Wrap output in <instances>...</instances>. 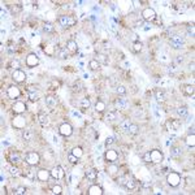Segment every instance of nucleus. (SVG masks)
<instances>
[{"mask_svg":"<svg viewBox=\"0 0 195 195\" xmlns=\"http://www.w3.org/2000/svg\"><path fill=\"white\" fill-rule=\"evenodd\" d=\"M95 60L100 65H107V64L109 63V57H108V55H105V53H96Z\"/></svg>","mask_w":195,"mask_h":195,"instance_id":"obj_24","label":"nucleus"},{"mask_svg":"<svg viewBox=\"0 0 195 195\" xmlns=\"http://www.w3.org/2000/svg\"><path fill=\"white\" fill-rule=\"evenodd\" d=\"M137 26H139V28L143 26V21H138V22H137Z\"/></svg>","mask_w":195,"mask_h":195,"instance_id":"obj_61","label":"nucleus"},{"mask_svg":"<svg viewBox=\"0 0 195 195\" xmlns=\"http://www.w3.org/2000/svg\"><path fill=\"white\" fill-rule=\"evenodd\" d=\"M89 66H90V69H91V70H98V69L100 68V64L98 63V61H96L95 59H92V60H90Z\"/></svg>","mask_w":195,"mask_h":195,"instance_id":"obj_47","label":"nucleus"},{"mask_svg":"<svg viewBox=\"0 0 195 195\" xmlns=\"http://www.w3.org/2000/svg\"><path fill=\"white\" fill-rule=\"evenodd\" d=\"M8 160L16 165V164H18L20 161L22 160V156H21V153H20L18 151H11V153H9V156H8Z\"/></svg>","mask_w":195,"mask_h":195,"instance_id":"obj_18","label":"nucleus"},{"mask_svg":"<svg viewBox=\"0 0 195 195\" xmlns=\"http://www.w3.org/2000/svg\"><path fill=\"white\" fill-rule=\"evenodd\" d=\"M25 63L29 68H35L38 64H39V57L35 53H29L26 56V60H25Z\"/></svg>","mask_w":195,"mask_h":195,"instance_id":"obj_13","label":"nucleus"},{"mask_svg":"<svg viewBox=\"0 0 195 195\" xmlns=\"http://www.w3.org/2000/svg\"><path fill=\"white\" fill-rule=\"evenodd\" d=\"M87 193H89V195H101L103 194V190H101L100 186H98V185H91Z\"/></svg>","mask_w":195,"mask_h":195,"instance_id":"obj_29","label":"nucleus"},{"mask_svg":"<svg viewBox=\"0 0 195 195\" xmlns=\"http://www.w3.org/2000/svg\"><path fill=\"white\" fill-rule=\"evenodd\" d=\"M183 92L186 94L187 96H194V92H195V87L193 85H186L183 87Z\"/></svg>","mask_w":195,"mask_h":195,"instance_id":"obj_39","label":"nucleus"},{"mask_svg":"<svg viewBox=\"0 0 195 195\" xmlns=\"http://www.w3.org/2000/svg\"><path fill=\"white\" fill-rule=\"evenodd\" d=\"M116 92H117L119 95H125V94H126V87L122 86V85H117V87H116Z\"/></svg>","mask_w":195,"mask_h":195,"instance_id":"obj_50","label":"nucleus"},{"mask_svg":"<svg viewBox=\"0 0 195 195\" xmlns=\"http://www.w3.org/2000/svg\"><path fill=\"white\" fill-rule=\"evenodd\" d=\"M7 95H8L9 99L16 100V99H18V98H20V95H21V90H20L17 86L12 85V86H9V87H8V90H7Z\"/></svg>","mask_w":195,"mask_h":195,"instance_id":"obj_8","label":"nucleus"},{"mask_svg":"<svg viewBox=\"0 0 195 195\" xmlns=\"http://www.w3.org/2000/svg\"><path fill=\"white\" fill-rule=\"evenodd\" d=\"M169 43H171V47L174 48V50H179V48H182L183 47V44H185V39L182 35H179V34H174L173 37L171 38V40H169Z\"/></svg>","mask_w":195,"mask_h":195,"instance_id":"obj_4","label":"nucleus"},{"mask_svg":"<svg viewBox=\"0 0 195 195\" xmlns=\"http://www.w3.org/2000/svg\"><path fill=\"white\" fill-rule=\"evenodd\" d=\"M182 181V178L181 176H179V173L177 172H169L167 173V182L169 186H172V187H177L179 183H181Z\"/></svg>","mask_w":195,"mask_h":195,"instance_id":"obj_1","label":"nucleus"},{"mask_svg":"<svg viewBox=\"0 0 195 195\" xmlns=\"http://www.w3.org/2000/svg\"><path fill=\"white\" fill-rule=\"evenodd\" d=\"M95 111L96 112H104L105 111V103L101 99H99L95 104Z\"/></svg>","mask_w":195,"mask_h":195,"instance_id":"obj_40","label":"nucleus"},{"mask_svg":"<svg viewBox=\"0 0 195 195\" xmlns=\"http://www.w3.org/2000/svg\"><path fill=\"white\" fill-rule=\"evenodd\" d=\"M50 177H51V172L47 171V169H44V168L39 169V171L37 172V178L42 182H47L50 179Z\"/></svg>","mask_w":195,"mask_h":195,"instance_id":"obj_17","label":"nucleus"},{"mask_svg":"<svg viewBox=\"0 0 195 195\" xmlns=\"http://www.w3.org/2000/svg\"><path fill=\"white\" fill-rule=\"evenodd\" d=\"M165 127L168 129V131H177L181 127V121L177 119H171L165 122Z\"/></svg>","mask_w":195,"mask_h":195,"instance_id":"obj_10","label":"nucleus"},{"mask_svg":"<svg viewBox=\"0 0 195 195\" xmlns=\"http://www.w3.org/2000/svg\"><path fill=\"white\" fill-rule=\"evenodd\" d=\"M85 176L87 178V181L95 182L96 178H98V171H96L95 168H90V169H87V171L85 172Z\"/></svg>","mask_w":195,"mask_h":195,"instance_id":"obj_19","label":"nucleus"},{"mask_svg":"<svg viewBox=\"0 0 195 195\" xmlns=\"http://www.w3.org/2000/svg\"><path fill=\"white\" fill-rule=\"evenodd\" d=\"M59 22L60 25L63 28H72V26H74L75 22H77V20L74 16H70V14H64V16H61L59 18Z\"/></svg>","mask_w":195,"mask_h":195,"instance_id":"obj_3","label":"nucleus"},{"mask_svg":"<svg viewBox=\"0 0 195 195\" xmlns=\"http://www.w3.org/2000/svg\"><path fill=\"white\" fill-rule=\"evenodd\" d=\"M21 137H22V141L24 142H30L34 138V131L31 129H22Z\"/></svg>","mask_w":195,"mask_h":195,"instance_id":"obj_21","label":"nucleus"},{"mask_svg":"<svg viewBox=\"0 0 195 195\" xmlns=\"http://www.w3.org/2000/svg\"><path fill=\"white\" fill-rule=\"evenodd\" d=\"M9 172H11V174H12L13 177H20V176H22V174H24V172H22L20 168H17L16 165H14V164L11 167V169H9Z\"/></svg>","mask_w":195,"mask_h":195,"instance_id":"obj_35","label":"nucleus"},{"mask_svg":"<svg viewBox=\"0 0 195 195\" xmlns=\"http://www.w3.org/2000/svg\"><path fill=\"white\" fill-rule=\"evenodd\" d=\"M12 79L16 82V83H24V82L26 81V73H25L22 69L13 70V73H12Z\"/></svg>","mask_w":195,"mask_h":195,"instance_id":"obj_6","label":"nucleus"},{"mask_svg":"<svg viewBox=\"0 0 195 195\" xmlns=\"http://www.w3.org/2000/svg\"><path fill=\"white\" fill-rule=\"evenodd\" d=\"M25 193H26V187L25 186H18L13 190V194H16V195H22Z\"/></svg>","mask_w":195,"mask_h":195,"instance_id":"obj_49","label":"nucleus"},{"mask_svg":"<svg viewBox=\"0 0 195 195\" xmlns=\"http://www.w3.org/2000/svg\"><path fill=\"white\" fill-rule=\"evenodd\" d=\"M104 159H105L107 163L113 164L119 160V153H117L116 150H107L105 153H104Z\"/></svg>","mask_w":195,"mask_h":195,"instance_id":"obj_9","label":"nucleus"},{"mask_svg":"<svg viewBox=\"0 0 195 195\" xmlns=\"http://www.w3.org/2000/svg\"><path fill=\"white\" fill-rule=\"evenodd\" d=\"M50 172H51V177L53 179H63L65 177V171L63 169V167H60V165L53 167Z\"/></svg>","mask_w":195,"mask_h":195,"instance_id":"obj_7","label":"nucleus"},{"mask_svg":"<svg viewBox=\"0 0 195 195\" xmlns=\"http://www.w3.org/2000/svg\"><path fill=\"white\" fill-rule=\"evenodd\" d=\"M38 122L42 126H48L50 125V116L43 113V112H40V113L38 115Z\"/></svg>","mask_w":195,"mask_h":195,"instance_id":"obj_25","label":"nucleus"},{"mask_svg":"<svg viewBox=\"0 0 195 195\" xmlns=\"http://www.w3.org/2000/svg\"><path fill=\"white\" fill-rule=\"evenodd\" d=\"M150 156H151V163H153V164H160L164 160L163 152L159 151V150H151L150 151Z\"/></svg>","mask_w":195,"mask_h":195,"instance_id":"obj_11","label":"nucleus"},{"mask_svg":"<svg viewBox=\"0 0 195 195\" xmlns=\"http://www.w3.org/2000/svg\"><path fill=\"white\" fill-rule=\"evenodd\" d=\"M59 133H60V135H63V137H70L72 134H73V127H72L70 124H66V122H64V124L60 125Z\"/></svg>","mask_w":195,"mask_h":195,"instance_id":"obj_12","label":"nucleus"},{"mask_svg":"<svg viewBox=\"0 0 195 195\" xmlns=\"http://www.w3.org/2000/svg\"><path fill=\"white\" fill-rule=\"evenodd\" d=\"M189 134H194V127H190L189 129Z\"/></svg>","mask_w":195,"mask_h":195,"instance_id":"obj_62","label":"nucleus"},{"mask_svg":"<svg viewBox=\"0 0 195 195\" xmlns=\"http://www.w3.org/2000/svg\"><path fill=\"white\" fill-rule=\"evenodd\" d=\"M44 103L47 107H50V108H53V107H56V104H57V98L53 95H47L44 98Z\"/></svg>","mask_w":195,"mask_h":195,"instance_id":"obj_23","label":"nucleus"},{"mask_svg":"<svg viewBox=\"0 0 195 195\" xmlns=\"http://www.w3.org/2000/svg\"><path fill=\"white\" fill-rule=\"evenodd\" d=\"M142 160L145 163H151V156H150V151H147L145 155L142 156Z\"/></svg>","mask_w":195,"mask_h":195,"instance_id":"obj_55","label":"nucleus"},{"mask_svg":"<svg viewBox=\"0 0 195 195\" xmlns=\"http://www.w3.org/2000/svg\"><path fill=\"white\" fill-rule=\"evenodd\" d=\"M142 48H143L142 42H139V40H134L133 42V50H134V52H141Z\"/></svg>","mask_w":195,"mask_h":195,"instance_id":"obj_45","label":"nucleus"},{"mask_svg":"<svg viewBox=\"0 0 195 195\" xmlns=\"http://www.w3.org/2000/svg\"><path fill=\"white\" fill-rule=\"evenodd\" d=\"M113 143H115V138H113V137H107L105 146H111V145H113Z\"/></svg>","mask_w":195,"mask_h":195,"instance_id":"obj_57","label":"nucleus"},{"mask_svg":"<svg viewBox=\"0 0 195 195\" xmlns=\"http://www.w3.org/2000/svg\"><path fill=\"white\" fill-rule=\"evenodd\" d=\"M122 68H124V69H129V68H130V63H127V61H125V63L122 64Z\"/></svg>","mask_w":195,"mask_h":195,"instance_id":"obj_60","label":"nucleus"},{"mask_svg":"<svg viewBox=\"0 0 195 195\" xmlns=\"http://www.w3.org/2000/svg\"><path fill=\"white\" fill-rule=\"evenodd\" d=\"M187 34L190 35V37H194V34H195V31H194V25H189V26H187Z\"/></svg>","mask_w":195,"mask_h":195,"instance_id":"obj_58","label":"nucleus"},{"mask_svg":"<svg viewBox=\"0 0 195 195\" xmlns=\"http://www.w3.org/2000/svg\"><path fill=\"white\" fill-rule=\"evenodd\" d=\"M43 30L47 34H52L53 31H55V25L52 24V22H44V25H43Z\"/></svg>","mask_w":195,"mask_h":195,"instance_id":"obj_36","label":"nucleus"},{"mask_svg":"<svg viewBox=\"0 0 195 195\" xmlns=\"http://www.w3.org/2000/svg\"><path fill=\"white\" fill-rule=\"evenodd\" d=\"M52 193L59 195V194H61V193H63V187H61L60 185H55V186L52 187Z\"/></svg>","mask_w":195,"mask_h":195,"instance_id":"obj_52","label":"nucleus"},{"mask_svg":"<svg viewBox=\"0 0 195 195\" xmlns=\"http://www.w3.org/2000/svg\"><path fill=\"white\" fill-rule=\"evenodd\" d=\"M79 107L83 111H86V109H89L90 107H91V101H90V99L89 98H83L81 101H79Z\"/></svg>","mask_w":195,"mask_h":195,"instance_id":"obj_37","label":"nucleus"},{"mask_svg":"<svg viewBox=\"0 0 195 195\" xmlns=\"http://www.w3.org/2000/svg\"><path fill=\"white\" fill-rule=\"evenodd\" d=\"M153 96H155L157 103H164V101L167 100L165 92H164L161 89H155V91H153Z\"/></svg>","mask_w":195,"mask_h":195,"instance_id":"obj_20","label":"nucleus"},{"mask_svg":"<svg viewBox=\"0 0 195 195\" xmlns=\"http://www.w3.org/2000/svg\"><path fill=\"white\" fill-rule=\"evenodd\" d=\"M26 109H28V105L25 104L24 101H16V103L12 105V111L16 115H22V113H25Z\"/></svg>","mask_w":195,"mask_h":195,"instance_id":"obj_14","label":"nucleus"},{"mask_svg":"<svg viewBox=\"0 0 195 195\" xmlns=\"http://www.w3.org/2000/svg\"><path fill=\"white\" fill-rule=\"evenodd\" d=\"M185 142H186V145H187L189 147L194 148V147H195V134H189Z\"/></svg>","mask_w":195,"mask_h":195,"instance_id":"obj_41","label":"nucleus"},{"mask_svg":"<svg viewBox=\"0 0 195 195\" xmlns=\"http://www.w3.org/2000/svg\"><path fill=\"white\" fill-rule=\"evenodd\" d=\"M126 179H127V177H126V176H120L119 178H117V183H119L120 186H124L125 182H126Z\"/></svg>","mask_w":195,"mask_h":195,"instance_id":"obj_53","label":"nucleus"},{"mask_svg":"<svg viewBox=\"0 0 195 195\" xmlns=\"http://www.w3.org/2000/svg\"><path fill=\"white\" fill-rule=\"evenodd\" d=\"M183 60H185L183 56H177V57H176V63H174V64H177V65H178V64H182Z\"/></svg>","mask_w":195,"mask_h":195,"instance_id":"obj_59","label":"nucleus"},{"mask_svg":"<svg viewBox=\"0 0 195 195\" xmlns=\"http://www.w3.org/2000/svg\"><path fill=\"white\" fill-rule=\"evenodd\" d=\"M9 65H11V68H13V70L20 69V61H18V60H13Z\"/></svg>","mask_w":195,"mask_h":195,"instance_id":"obj_54","label":"nucleus"},{"mask_svg":"<svg viewBox=\"0 0 195 195\" xmlns=\"http://www.w3.org/2000/svg\"><path fill=\"white\" fill-rule=\"evenodd\" d=\"M43 50H44V52L47 53L48 56H53V53H55V51H53V46H52V44H47Z\"/></svg>","mask_w":195,"mask_h":195,"instance_id":"obj_48","label":"nucleus"},{"mask_svg":"<svg viewBox=\"0 0 195 195\" xmlns=\"http://www.w3.org/2000/svg\"><path fill=\"white\" fill-rule=\"evenodd\" d=\"M25 161H26V164L29 167H35L38 165L39 161H40V155L38 152H28L26 155H25Z\"/></svg>","mask_w":195,"mask_h":195,"instance_id":"obj_2","label":"nucleus"},{"mask_svg":"<svg viewBox=\"0 0 195 195\" xmlns=\"http://www.w3.org/2000/svg\"><path fill=\"white\" fill-rule=\"evenodd\" d=\"M177 115L181 117V119H185V117H187L189 116V108L186 105H182V107H178L177 108Z\"/></svg>","mask_w":195,"mask_h":195,"instance_id":"obj_30","label":"nucleus"},{"mask_svg":"<svg viewBox=\"0 0 195 195\" xmlns=\"http://www.w3.org/2000/svg\"><path fill=\"white\" fill-rule=\"evenodd\" d=\"M181 153H182V150L179 147H176V146L171 147V156L173 159H178L179 156H181Z\"/></svg>","mask_w":195,"mask_h":195,"instance_id":"obj_33","label":"nucleus"},{"mask_svg":"<svg viewBox=\"0 0 195 195\" xmlns=\"http://www.w3.org/2000/svg\"><path fill=\"white\" fill-rule=\"evenodd\" d=\"M103 120H104V122H107V124H112V122H115L117 120V113L115 111H109L108 113L104 115Z\"/></svg>","mask_w":195,"mask_h":195,"instance_id":"obj_22","label":"nucleus"},{"mask_svg":"<svg viewBox=\"0 0 195 195\" xmlns=\"http://www.w3.org/2000/svg\"><path fill=\"white\" fill-rule=\"evenodd\" d=\"M12 125L14 126V129H25L26 121H25V119L21 115H18L17 117H14V119L12 120Z\"/></svg>","mask_w":195,"mask_h":195,"instance_id":"obj_16","label":"nucleus"},{"mask_svg":"<svg viewBox=\"0 0 195 195\" xmlns=\"http://www.w3.org/2000/svg\"><path fill=\"white\" fill-rule=\"evenodd\" d=\"M25 177H26L28 179H30V181H34L35 177H37V174H35V171H33L31 168H28V169H25Z\"/></svg>","mask_w":195,"mask_h":195,"instance_id":"obj_31","label":"nucleus"},{"mask_svg":"<svg viewBox=\"0 0 195 195\" xmlns=\"http://www.w3.org/2000/svg\"><path fill=\"white\" fill-rule=\"evenodd\" d=\"M69 51L66 50V47H64V48H60L59 50V52H57V56H59V59H61V60H65V59H68L69 57Z\"/></svg>","mask_w":195,"mask_h":195,"instance_id":"obj_38","label":"nucleus"},{"mask_svg":"<svg viewBox=\"0 0 195 195\" xmlns=\"http://www.w3.org/2000/svg\"><path fill=\"white\" fill-rule=\"evenodd\" d=\"M68 160H69V163H72V164H75L77 161H78V157H75V156L73 155V153H69Z\"/></svg>","mask_w":195,"mask_h":195,"instance_id":"obj_56","label":"nucleus"},{"mask_svg":"<svg viewBox=\"0 0 195 195\" xmlns=\"http://www.w3.org/2000/svg\"><path fill=\"white\" fill-rule=\"evenodd\" d=\"M142 17H143V21L153 22V21H155V20L157 18V14H156V12H155V9L146 8V9H143V12H142Z\"/></svg>","mask_w":195,"mask_h":195,"instance_id":"obj_5","label":"nucleus"},{"mask_svg":"<svg viewBox=\"0 0 195 195\" xmlns=\"http://www.w3.org/2000/svg\"><path fill=\"white\" fill-rule=\"evenodd\" d=\"M130 125H131V122H130V120L129 119H126V120H124L120 124V126H119V129H121V131H124V133H127V130H129V127H130Z\"/></svg>","mask_w":195,"mask_h":195,"instance_id":"obj_34","label":"nucleus"},{"mask_svg":"<svg viewBox=\"0 0 195 195\" xmlns=\"http://www.w3.org/2000/svg\"><path fill=\"white\" fill-rule=\"evenodd\" d=\"M72 89H73L74 92H81L82 90H83V83H82L81 81H75L73 83V87H72Z\"/></svg>","mask_w":195,"mask_h":195,"instance_id":"obj_42","label":"nucleus"},{"mask_svg":"<svg viewBox=\"0 0 195 195\" xmlns=\"http://www.w3.org/2000/svg\"><path fill=\"white\" fill-rule=\"evenodd\" d=\"M152 186V181H142L141 182V187L143 190H147V189H150Z\"/></svg>","mask_w":195,"mask_h":195,"instance_id":"obj_51","label":"nucleus"},{"mask_svg":"<svg viewBox=\"0 0 195 195\" xmlns=\"http://www.w3.org/2000/svg\"><path fill=\"white\" fill-rule=\"evenodd\" d=\"M138 133H139V127H138V125L131 124L130 127H129V130H127V134H130V135H137Z\"/></svg>","mask_w":195,"mask_h":195,"instance_id":"obj_43","label":"nucleus"},{"mask_svg":"<svg viewBox=\"0 0 195 195\" xmlns=\"http://www.w3.org/2000/svg\"><path fill=\"white\" fill-rule=\"evenodd\" d=\"M70 153H73V155H74L75 157L81 159L82 156H83V150H82L81 147H74L73 150H72V152H70Z\"/></svg>","mask_w":195,"mask_h":195,"instance_id":"obj_44","label":"nucleus"},{"mask_svg":"<svg viewBox=\"0 0 195 195\" xmlns=\"http://www.w3.org/2000/svg\"><path fill=\"white\" fill-rule=\"evenodd\" d=\"M115 105H116L117 109H125L126 107H127V101L125 99H122V98H119V99L116 100Z\"/></svg>","mask_w":195,"mask_h":195,"instance_id":"obj_32","label":"nucleus"},{"mask_svg":"<svg viewBox=\"0 0 195 195\" xmlns=\"http://www.w3.org/2000/svg\"><path fill=\"white\" fill-rule=\"evenodd\" d=\"M28 98L30 101H37L39 99V90L35 86H29L28 89Z\"/></svg>","mask_w":195,"mask_h":195,"instance_id":"obj_15","label":"nucleus"},{"mask_svg":"<svg viewBox=\"0 0 195 195\" xmlns=\"http://www.w3.org/2000/svg\"><path fill=\"white\" fill-rule=\"evenodd\" d=\"M117 172H119V167H117L115 163L112 164V165H109V167H108V173L111 174V176H116Z\"/></svg>","mask_w":195,"mask_h":195,"instance_id":"obj_46","label":"nucleus"},{"mask_svg":"<svg viewBox=\"0 0 195 195\" xmlns=\"http://www.w3.org/2000/svg\"><path fill=\"white\" fill-rule=\"evenodd\" d=\"M124 187L126 190H129V191H133V190L137 189V181H135L134 178H127L125 185H124Z\"/></svg>","mask_w":195,"mask_h":195,"instance_id":"obj_27","label":"nucleus"},{"mask_svg":"<svg viewBox=\"0 0 195 195\" xmlns=\"http://www.w3.org/2000/svg\"><path fill=\"white\" fill-rule=\"evenodd\" d=\"M167 73H168V75L174 77V75H176V74L178 73V65H177V64H174V63L169 64V65L167 66Z\"/></svg>","mask_w":195,"mask_h":195,"instance_id":"obj_28","label":"nucleus"},{"mask_svg":"<svg viewBox=\"0 0 195 195\" xmlns=\"http://www.w3.org/2000/svg\"><path fill=\"white\" fill-rule=\"evenodd\" d=\"M66 50L69 51V53H75L78 51V46H77V42L75 40H68L66 42Z\"/></svg>","mask_w":195,"mask_h":195,"instance_id":"obj_26","label":"nucleus"}]
</instances>
